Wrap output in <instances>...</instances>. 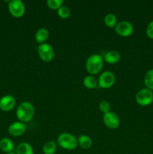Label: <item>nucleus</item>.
I'll return each mask as SVG.
<instances>
[{
  "label": "nucleus",
  "mask_w": 153,
  "mask_h": 154,
  "mask_svg": "<svg viewBox=\"0 0 153 154\" xmlns=\"http://www.w3.org/2000/svg\"><path fill=\"white\" fill-rule=\"evenodd\" d=\"M144 84L147 89L153 90V69L148 70L146 74L144 77Z\"/></svg>",
  "instance_id": "19"
},
{
  "label": "nucleus",
  "mask_w": 153,
  "mask_h": 154,
  "mask_svg": "<svg viewBox=\"0 0 153 154\" xmlns=\"http://www.w3.org/2000/svg\"><path fill=\"white\" fill-rule=\"evenodd\" d=\"M48 38H49V32L45 28H40L38 29L34 35L35 41L40 45L44 43L47 40Z\"/></svg>",
  "instance_id": "13"
},
{
  "label": "nucleus",
  "mask_w": 153,
  "mask_h": 154,
  "mask_svg": "<svg viewBox=\"0 0 153 154\" xmlns=\"http://www.w3.org/2000/svg\"><path fill=\"white\" fill-rule=\"evenodd\" d=\"M16 105V99L11 95H5L0 99V109L3 111H10Z\"/></svg>",
  "instance_id": "11"
},
{
  "label": "nucleus",
  "mask_w": 153,
  "mask_h": 154,
  "mask_svg": "<svg viewBox=\"0 0 153 154\" xmlns=\"http://www.w3.org/2000/svg\"><path fill=\"white\" fill-rule=\"evenodd\" d=\"M64 3L62 0H48L46 1V5L48 7L52 10H58L60 7H62Z\"/></svg>",
  "instance_id": "22"
},
{
  "label": "nucleus",
  "mask_w": 153,
  "mask_h": 154,
  "mask_svg": "<svg viewBox=\"0 0 153 154\" xmlns=\"http://www.w3.org/2000/svg\"><path fill=\"white\" fill-rule=\"evenodd\" d=\"M104 61L109 64H116L120 60V54L116 51H110L104 56Z\"/></svg>",
  "instance_id": "12"
},
{
  "label": "nucleus",
  "mask_w": 153,
  "mask_h": 154,
  "mask_svg": "<svg viewBox=\"0 0 153 154\" xmlns=\"http://www.w3.org/2000/svg\"><path fill=\"white\" fill-rule=\"evenodd\" d=\"M83 84L87 89H94L98 86V81L92 75H88L83 79Z\"/></svg>",
  "instance_id": "18"
},
{
  "label": "nucleus",
  "mask_w": 153,
  "mask_h": 154,
  "mask_svg": "<svg viewBox=\"0 0 153 154\" xmlns=\"http://www.w3.org/2000/svg\"><path fill=\"white\" fill-rule=\"evenodd\" d=\"M38 54L39 57L45 63L51 62L54 58V50L50 45L47 43L41 44L38 48Z\"/></svg>",
  "instance_id": "4"
},
{
  "label": "nucleus",
  "mask_w": 153,
  "mask_h": 154,
  "mask_svg": "<svg viewBox=\"0 0 153 154\" xmlns=\"http://www.w3.org/2000/svg\"><path fill=\"white\" fill-rule=\"evenodd\" d=\"M104 23L109 28L116 27L117 24V18L112 14H108L104 17Z\"/></svg>",
  "instance_id": "20"
},
{
  "label": "nucleus",
  "mask_w": 153,
  "mask_h": 154,
  "mask_svg": "<svg viewBox=\"0 0 153 154\" xmlns=\"http://www.w3.org/2000/svg\"><path fill=\"white\" fill-rule=\"evenodd\" d=\"M104 59L99 54H92L90 56L86 63V69L91 75H97L102 69Z\"/></svg>",
  "instance_id": "2"
},
{
  "label": "nucleus",
  "mask_w": 153,
  "mask_h": 154,
  "mask_svg": "<svg viewBox=\"0 0 153 154\" xmlns=\"http://www.w3.org/2000/svg\"><path fill=\"white\" fill-rule=\"evenodd\" d=\"M14 148V146L10 139L8 138H3L0 140V149L3 152H5L7 153H12Z\"/></svg>",
  "instance_id": "14"
},
{
  "label": "nucleus",
  "mask_w": 153,
  "mask_h": 154,
  "mask_svg": "<svg viewBox=\"0 0 153 154\" xmlns=\"http://www.w3.org/2000/svg\"><path fill=\"white\" fill-rule=\"evenodd\" d=\"M99 109L100 111L106 114V113L110 112V105L107 101H101L99 103Z\"/></svg>",
  "instance_id": "23"
},
{
  "label": "nucleus",
  "mask_w": 153,
  "mask_h": 154,
  "mask_svg": "<svg viewBox=\"0 0 153 154\" xmlns=\"http://www.w3.org/2000/svg\"><path fill=\"white\" fill-rule=\"evenodd\" d=\"M103 121L105 126L110 129H117L120 124V120L117 114L111 111L104 114Z\"/></svg>",
  "instance_id": "9"
},
{
  "label": "nucleus",
  "mask_w": 153,
  "mask_h": 154,
  "mask_svg": "<svg viewBox=\"0 0 153 154\" xmlns=\"http://www.w3.org/2000/svg\"><path fill=\"white\" fill-rule=\"evenodd\" d=\"M116 32L122 37H128L134 32V26L130 22L126 20L118 23L115 27Z\"/></svg>",
  "instance_id": "8"
},
{
  "label": "nucleus",
  "mask_w": 153,
  "mask_h": 154,
  "mask_svg": "<svg viewBox=\"0 0 153 154\" xmlns=\"http://www.w3.org/2000/svg\"><path fill=\"white\" fill-rule=\"evenodd\" d=\"M7 154H16V153H7Z\"/></svg>",
  "instance_id": "25"
},
{
  "label": "nucleus",
  "mask_w": 153,
  "mask_h": 154,
  "mask_svg": "<svg viewBox=\"0 0 153 154\" xmlns=\"http://www.w3.org/2000/svg\"><path fill=\"white\" fill-rule=\"evenodd\" d=\"M146 35L149 38L153 39V20L150 22L147 26Z\"/></svg>",
  "instance_id": "24"
},
{
  "label": "nucleus",
  "mask_w": 153,
  "mask_h": 154,
  "mask_svg": "<svg viewBox=\"0 0 153 154\" xmlns=\"http://www.w3.org/2000/svg\"><path fill=\"white\" fill-rule=\"evenodd\" d=\"M57 144L52 141L45 143L43 146V152L44 154H54L56 151Z\"/></svg>",
  "instance_id": "17"
},
{
  "label": "nucleus",
  "mask_w": 153,
  "mask_h": 154,
  "mask_svg": "<svg viewBox=\"0 0 153 154\" xmlns=\"http://www.w3.org/2000/svg\"><path fill=\"white\" fill-rule=\"evenodd\" d=\"M16 154H34V150L28 143L22 142L16 147Z\"/></svg>",
  "instance_id": "16"
},
{
  "label": "nucleus",
  "mask_w": 153,
  "mask_h": 154,
  "mask_svg": "<svg viewBox=\"0 0 153 154\" xmlns=\"http://www.w3.org/2000/svg\"><path fill=\"white\" fill-rule=\"evenodd\" d=\"M77 142L78 144L80 145V147L81 148L84 149V150H87V149H89L92 147V138L89 136L86 135H80L77 138Z\"/></svg>",
  "instance_id": "15"
},
{
  "label": "nucleus",
  "mask_w": 153,
  "mask_h": 154,
  "mask_svg": "<svg viewBox=\"0 0 153 154\" xmlns=\"http://www.w3.org/2000/svg\"><path fill=\"white\" fill-rule=\"evenodd\" d=\"M57 144L65 150H74L78 145L77 139L74 135L68 132H63L58 136Z\"/></svg>",
  "instance_id": "3"
},
{
  "label": "nucleus",
  "mask_w": 153,
  "mask_h": 154,
  "mask_svg": "<svg viewBox=\"0 0 153 154\" xmlns=\"http://www.w3.org/2000/svg\"><path fill=\"white\" fill-rule=\"evenodd\" d=\"M34 107L31 102H23L18 105L16 115L18 120L22 123L29 122L34 115Z\"/></svg>",
  "instance_id": "1"
},
{
  "label": "nucleus",
  "mask_w": 153,
  "mask_h": 154,
  "mask_svg": "<svg viewBox=\"0 0 153 154\" xmlns=\"http://www.w3.org/2000/svg\"><path fill=\"white\" fill-rule=\"evenodd\" d=\"M57 14L62 19H67L70 17V11L68 7L62 5L57 10Z\"/></svg>",
  "instance_id": "21"
},
{
  "label": "nucleus",
  "mask_w": 153,
  "mask_h": 154,
  "mask_svg": "<svg viewBox=\"0 0 153 154\" xmlns=\"http://www.w3.org/2000/svg\"><path fill=\"white\" fill-rule=\"evenodd\" d=\"M116 81V77L112 72L106 71L100 74L98 80V85L103 89L110 88L113 86Z\"/></svg>",
  "instance_id": "6"
},
{
  "label": "nucleus",
  "mask_w": 153,
  "mask_h": 154,
  "mask_svg": "<svg viewBox=\"0 0 153 154\" xmlns=\"http://www.w3.org/2000/svg\"><path fill=\"white\" fill-rule=\"evenodd\" d=\"M8 130V133L11 136H20V135H23L26 131V126L22 122H14L9 126Z\"/></svg>",
  "instance_id": "10"
},
{
  "label": "nucleus",
  "mask_w": 153,
  "mask_h": 154,
  "mask_svg": "<svg viewBox=\"0 0 153 154\" xmlns=\"http://www.w3.org/2000/svg\"><path fill=\"white\" fill-rule=\"evenodd\" d=\"M8 7L10 14L14 17H21L25 14V5L20 0H12L8 2Z\"/></svg>",
  "instance_id": "7"
},
{
  "label": "nucleus",
  "mask_w": 153,
  "mask_h": 154,
  "mask_svg": "<svg viewBox=\"0 0 153 154\" xmlns=\"http://www.w3.org/2000/svg\"><path fill=\"white\" fill-rule=\"evenodd\" d=\"M136 102L141 106L149 105L153 102L152 91L147 88L139 90L136 95Z\"/></svg>",
  "instance_id": "5"
}]
</instances>
